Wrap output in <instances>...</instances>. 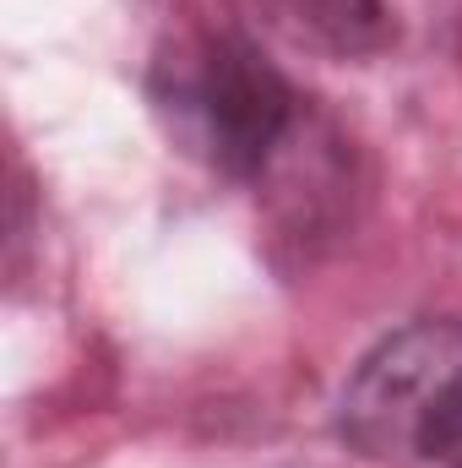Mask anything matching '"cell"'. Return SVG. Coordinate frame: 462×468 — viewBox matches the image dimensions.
Here are the masks:
<instances>
[{
    "instance_id": "obj_4",
    "label": "cell",
    "mask_w": 462,
    "mask_h": 468,
    "mask_svg": "<svg viewBox=\"0 0 462 468\" xmlns=\"http://www.w3.org/2000/svg\"><path fill=\"white\" fill-rule=\"evenodd\" d=\"M414 458L430 468H462V365L446 376V387L436 392V403L425 409Z\"/></svg>"
},
{
    "instance_id": "obj_1",
    "label": "cell",
    "mask_w": 462,
    "mask_h": 468,
    "mask_svg": "<svg viewBox=\"0 0 462 468\" xmlns=\"http://www.w3.org/2000/svg\"><path fill=\"white\" fill-rule=\"evenodd\" d=\"M147 88L174 136L234 186H267V175L305 136V93L239 27L174 44V55L152 66Z\"/></svg>"
},
{
    "instance_id": "obj_3",
    "label": "cell",
    "mask_w": 462,
    "mask_h": 468,
    "mask_svg": "<svg viewBox=\"0 0 462 468\" xmlns=\"http://www.w3.org/2000/svg\"><path fill=\"white\" fill-rule=\"evenodd\" d=\"M272 11L299 44L332 60H375L397 44L392 0H272Z\"/></svg>"
},
{
    "instance_id": "obj_2",
    "label": "cell",
    "mask_w": 462,
    "mask_h": 468,
    "mask_svg": "<svg viewBox=\"0 0 462 468\" xmlns=\"http://www.w3.org/2000/svg\"><path fill=\"white\" fill-rule=\"evenodd\" d=\"M462 365V322L457 316H419L381 333L370 349L348 365L332 436L364 463H403L414 458L419 420Z\"/></svg>"
}]
</instances>
